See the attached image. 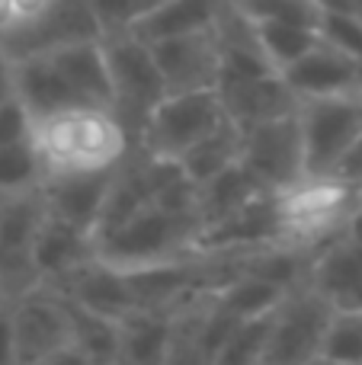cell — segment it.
<instances>
[{"mask_svg":"<svg viewBox=\"0 0 362 365\" xmlns=\"http://www.w3.org/2000/svg\"><path fill=\"white\" fill-rule=\"evenodd\" d=\"M32 145L45 164V177H51L119 167L132 154L135 138L113 109L74 106L36 119Z\"/></svg>","mask_w":362,"mask_h":365,"instance_id":"obj_1","label":"cell"},{"mask_svg":"<svg viewBox=\"0 0 362 365\" xmlns=\"http://www.w3.org/2000/svg\"><path fill=\"white\" fill-rule=\"evenodd\" d=\"M356 205V186L337 177H301L276 189V208L282 225V247L314 253L343 231Z\"/></svg>","mask_w":362,"mask_h":365,"instance_id":"obj_2","label":"cell"},{"mask_svg":"<svg viewBox=\"0 0 362 365\" xmlns=\"http://www.w3.org/2000/svg\"><path fill=\"white\" fill-rule=\"evenodd\" d=\"M202 231V218L199 215H180L167 212L160 205H145L135 212L119 227L100 234L96 240V257L103 263L122 266V269H135V266L160 263V259H173L192 253V240Z\"/></svg>","mask_w":362,"mask_h":365,"instance_id":"obj_3","label":"cell"},{"mask_svg":"<svg viewBox=\"0 0 362 365\" xmlns=\"http://www.w3.org/2000/svg\"><path fill=\"white\" fill-rule=\"evenodd\" d=\"M103 45H106L109 71H113V90H115L113 113L125 122V128L132 132L135 145H138V135L145 128L148 115L167 96L164 74H160L157 61H154L151 42L141 38L138 32L103 36Z\"/></svg>","mask_w":362,"mask_h":365,"instance_id":"obj_4","label":"cell"},{"mask_svg":"<svg viewBox=\"0 0 362 365\" xmlns=\"http://www.w3.org/2000/svg\"><path fill=\"white\" fill-rule=\"evenodd\" d=\"M228 119L218 87L209 90H186V93H167L148 115L145 128L138 135V145L154 158L180 160L196 141L215 132Z\"/></svg>","mask_w":362,"mask_h":365,"instance_id":"obj_5","label":"cell"},{"mask_svg":"<svg viewBox=\"0 0 362 365\" xmlns=\"http://www.w3.org/2000/svg\"><path fill=\"white\" fill-rule=\"evenodd\" d=\"M16 362H83L71 346V304L51 285L13 298Z\"/></svg>","mask_w":362,"mask_h":365,"instance_id":"obj_6","label":"cell"},{"mask_svg":"<svg viewBox=\"0 0 362 365\" xmlns=\"http://www.w3.org/2000/svg\"><path fill=\"white\" fill-rule=\"evenodd\" d=\"M305 177H333L343 154L362 132V100L356 96H321L299 103Z\"/></svg>","mask_w":362,"mask_h":365,"instance_id":"obj_7","label":"cell"},{"mask_svg":"<svg viewBox=\"0 0 362 365\" xmlns=\"http://www.w3.org/2000/svg\"><path fill=\"white\" fill-rule=\"evenodd\" d=\"M333 311L337 308L311 282L286 292V298L276 308L273 336H269L263 362H318Z\"/></svg>","mask_w":362,"mask_h":365,"instance_id":"obj_8","label":"cell"},{"mask_svg":"<svg viewBox=\"0 0 362 365\" xmlns=\"http://www.w3.org/2000/svg\"><path fill=\"white\" fill-rule=\"evenodd\" d=\"M87 38H103L93 4L90 0H51L42 13L6 29L0 36V45L13 61H19L32 55H48L74 42H87Z\"/></svg>","mask_w":362,"mask_h":365,"instance_id":"obj_9","label":"cell"},{"mask_svg":"<svg viewBox=\"0 0 362 365\" xmlns=\"http://www.w3.org/2000/svg\"><path fill=\"white\" fill-rule=\"evenodd\" d=\"M45 221L42 189L0 199V285L6 298H19L38 285L32 250Z\"/></svg>","mask_w":362,"mask_h":365,"instance_id":"obj_10","label":"cell"},{"mask_svg":"<svg viewBox=\"0 0 362 365\" xmlns=\"http://www.w3.org/2000/svg\"><path fill=\"white\" fill-rule=\"evenodd\" d=\"M241 160L263 189H286L305 177V145H301L299 109L279 119L244 128Z\"/></svg>","mask_w":362,"mask_h":365,"instance_id":"obj_11","label":"cell"},{"mask_svg":"<svg viewBox=\"0 0 362 365\" xmlns=\"http://www.w3.org/2000/svg\"><path fill=\"white\" fill-rule=\"evenodd\" d=\"M154 61L164 74L167 93H186V90L218 87L222 77V58H218L215 26L196 32H180L151 42Z\"/></svg>","mask_w":362,"mask_h":365,"instance_id":"obj_12","label":"cell"},{"mask_svg":"<svg viewBox=\"0 0 362 365\" xmlns=\"http://www.w3.org/2000/svg\"><path fill=\"white\" fill-rule=\"evenodd\" d=\"M282 77L299 93V100H321V96H356L362 100V64L333 48L331 42L314 45L311 51L292 61Z\"/></svg>","mask_w":362,"mask_h":365,"instance_id":"obj_13","label":"cell"},{"mask_svg":"<svg viewBox=\"0 0 362 365\" xmlns=\"http://www.w3.org/2000/svg\"><path fill=\"white\" fill-rule=\"evenodd\" d=\"M122 167V164H119ZM119 167L109 170H77V173H51L42 182V199L55 218H64L83 231L96 234L106 195L113 189V180Z\"/></svg>","mask_w":362,"mask_h":365,"instance_id":"obj_14","label":"cell"},{"mask_svg":"<svg viewBox=\"0 0 362 365\" xmlns=\"http://www.w3.org/2000/svg\"><path fill=\"white\" fill-rule=\"evenodd\" d=\"M224 113L241 128H254L260 122L279 119L299 109V93L289 87L282 74H263V77H222L218 81Z\"/></svg>","mask_w":362,"mask_h":365,"instance_id":"obj_15","label":"cell"},{"mask_svg":"<svg viewBox=\"0 0 362 365\" xmlns=\"http://www.w3.org/2000/svg\"><path fill=\"white\" fill-rule=\"evenodd\" d=\"M308 282L337 311H362V244L343 231L311 253Z\"/></svg>","mask_w":362,"mask_h":365,"instance_id":"obj_16","label":"cell"},{"mask_svg":"<svg viewBox=\"0 0 362 365\" xmlns=\"http://www.w3.org/2000/svg\"><path fill=\"white\" fill-rule=\"evenodd\" d=\"M96 259V240L90 231L71 225L64 218L45 208V221L36 234V250H32V263H36L38 285H55L68 279L83 263Z\"/></svg>","mask_w":362,"mask_h":365,"instance_id":"obj_17","label":"cell"},{"mask_svg":"<svg viewBox=\"0 0 362 365\" xmlns=\"http://www.w3.org/2000/svg\"><path fill=\"white\" fill-rule=\"evenodd\" d=\"M51 289L64 292L71 302L83 304V308L100 311V314H109V317H119V321L135 311V292H132L128 269L103 263L100 257L83 263L81 269H74L68 279L55 282Z\"/></svg>","mask_w":362,"mask_h":365,"instance_id":"obj_18","label":"cell"},{"mask_svg":"<svg viewBox=\"0 0 362 365\" xmlns=\"http://www.w3.org/2000/svg\"><path fill=\"white\" fill-rule=\"evenodd\" d=\"M55 68L64 74V81L74 87L87 106H103L113 109L115 90H113V71H109L106 45L103 38H87V42H74L64 48L48 51Z\"/></svg>","mask_w":362,"mask_h":365,"instance_id":"obj_19","label":"cell"},{"mask_svg":"<svg viewBox=\"0 0 362 365\" xmlns=\"http://www.w3.org/2000/svg\"><path fill=\"white\" fill-rule=\"evenodd\" d=\"M13 87H16L19 100L26 103V109L32 113V119H45V115L61 113V109L87 106L74 93V87L64 81V74L55 68V61L48 55H32L13 61Z\"/></svg>","mask_w":362,"mask_h":365,"instance_id":"obj_20","label":"cell"},{"mask_svg":"<svg viewBox=\"0 0 362 365\" xmlns=\"http://www.w3.org/2000/svg\"><path fill=\"white\" fill-rule=\"evenodd\" d=\"M64 295V292H61ZM68 298V295H64ZM71 346L83 362H122V321L71 302Z\"/></svg>","mask_w":362,"mask_h":365,"instance_id":"obj_21","label":"cell"},{"mask_svg":"<svg viewBox=\"0 0 362 365\" xmlns=\"http://www.w3.org/2000/svg\"><path fill=\"white\" fill-rule=\"evenodd\" d=\"M173 343V314L135 308L122 317V362H167Z\"/></svg>","mask_w":362,"mask_h":365,"instance_id":"obj_22","label":"cell"},{"mask_svg":"<svg viewBox=\"0 0 362 365\" xmlns=\"http://www.w3.org/2000/svg\"><path fill=\"white\" fill-rule=\"evenodd\" d=\"M260 192H273V189H263L260 180L244 167V160L231 164L228 170H222L218 177L205 180L199 186V215H202V227L212 221H222L224 215L237 212L241 205H247L254 195Z\"/></svg>","mask_w":362,"mask_h":365,"instance_id":"obj_23","label":"cell"},{"mask_svg":"<svg viewBox=\"0 0 362 365\" xmlns=\"http://www.w3.org/2000/svg\"><path fill=\"white\" fill-rule=\"evenodd\" d=\"M241 151H244V128L237 125V122L224 119L215 132H209L202 141H196V145L180 158V164H183L186 177L202 186L205 180L218 177V173L228 170L231 164H237Z\"/></svg>","mask_w":362,"mask_h":365,"instance_id":"obj_24","label":"cell"},{"mask_svg":"<svg viewBox=\"0 0 362 365\" xmlns=\"http://www.w3.org/2000/svg\"><path fill=\"white\" fill-rule=\"evenodd\" d=\"M228 4L231 0H167L154 16H148L145 23L135 26L132 32H138L141 38L154 42V38L180 36V32L212 29Z\"/></svg>","mask_w":362,"mask_h":365,"instance_id":"obj_25","label":"cell"},{"mask_svg":"<svg viewBox=\"0 0 362 365\" xmlns=\"http://www.w3.org/2000/svg\"><path fill=\"white\" fill-rule=\"evenodd\" d=\"M45 182V164L32 141L0 145V199L36 192Z\"/></svg>","mask_w":362,"mask_h":365,"instance_id":"obj_26","label":"cell"},{"mask_svg":"<svg viewBox=\"0 0 362 365\" xmlns=\"http://www.w3.org/2000/svg\"><path fill=\"white\" fill-rule=\"evenodd\" d=\"M257 23V19H254ZM260 42L267 48L269 61L279 71H286L292 61H299L305 51H311L321 42V29L301 23H282V19H269V23H257Z\"/></svg>","mask_w":362,"mask_h":365,"instance_id":"obj_27","label":"cell"},{"mask_svg":"<svg viewBox=\"0 0 362 365\" xmlns=\"http://www.w3.org/2000/svg\"><path fill=\"white\" fill-rule=\"evenodd\" d=\"M273 321H276V308L237 321V327L231 330L228 343L222 346V353H218L215 362H222V365L263 362V356H267V346H269V336H273Z\"/></svg>","mask_w":362,"mask_h":365,"instance_id":"obj_28","label":"cell"},{"mask_svg":"<svg viewBox=\"0 0 362 365\" xmlns=\"http://www.w3.org/2000/svg\"><path fill=\"white\" fill-rule=\"evenodd\" d=\"M318 362L362 365V311H333Z\"/></svg>","mask_w":362,"mask_h":365,"instance_id":"obj_29","label":"cell"},{"mask_svg":"<svg viewBox=\"0 0 362 365\" xmlns=\"http://www.w3.org/2000/svg\"><path fill=\"white\" fill-rule=\"evenodd\" d=\"M231 4L257 23L282 19V23H301L321 29V19H324V6L318 0H231Z\"/></svg>","mask_w":362,"mask_h":365,"instance_id":"obj_30","label":"cell"},{"mask_svg":"<svg viewBox=\"0 0 362 365\" xmlns=\"http://www.w3.org/2000/svg\"><path fill=\"white\" fill-rule=\"evenodd\" d=\"M90 4L100 19L103 36H115V32H132L135 26H141L167 0H90Z\"/></svg>","mask_w":362,"mask_h":365,"instance_id":"obj_31","label":"cell"},{"mask_svg":"<svg viewBox=\"0 0 362 365\" xmlns=\"http://www.w3.org/2000/svg\"><path fill=\"white\" fill-rule=\"evenodd\" d=\"M321 36H324V42H331L333 48H340L343 55H350L353 61L362 64V16L324 10V19H321Z\"/></svg>","mask_w":362,"mask_h":365,"instance_id":"obj_32","label":"cell"},{"mask_svg":"<svg viewBox=\"0 0 362 365\" xmlns=\"http://www.w3.org/2000/svg\"><path fill=\"white\" fill-rule=\"evenodd\" d=\"M32 113L16 93L0 103V145H16V141H32Z\"/></svg>","mask_w":362,"mask_h":365,"instance_id":"obj_33","label":"cell"},{"mask_svg":"<svg viewBox=\"0 0 362 365\" xmlns=\"http://www.w3.org/2000/svg\"><path fill=\"white\" fill-rule=\"evenodd\" d=\"M16 362V327H13V298L0 302V365Z\"/></svg>","mask_w":362,"mask_h":365,"instance_id":"obj_34","label":"cell"},{"mask_svg":"<svg viewBox=\"0 0 362 365\" xmlns=\"http://www.w3.org/2000/svg\"><path fill=\"white\" fill-rule=\"evenodd\" d=\"M333 177L337 180H343V182H350V186H356V182L362 180V132H359V138L353 141V148L343 154V160L337 164V170H333Z\"/></svg>","mask_w":362,"mask_h":365,"instance_id":"obj_35","label":"cell"},{"mask_svg":"<svg viewBox=\"0 0 362 365\" xmlns=\"http://www.w3.org/2000/svg\"><path fill=\"white\" fill-rule=\"evenodd\" d=\"M13 93H16V87H13V58L0 45V103L10 100Z\"/></svg>","mask_w":362,"mask_h":365,"instance_id":"obj_36","label":"cell"},{"mask_svg":"<svg viewBox=\"0 0 362 365\" xmlns=\"http://www.w3.org/2000/svg\"><path fill=\"white\" fill-rule=\"evenodd\" d=\"M13 4H16V23H26V19H32L36 13H42L51 0H13Z\"/></svg>","mask_w":362,"mask_h":365,"instance_id":"obj_37","label":"cell"},{"mask_svg":"<svg viewBox=\"0 0 362 365\" xmlns=\"http://www.w3.org/2000/svg\"><path fill=\"white\" fill-rule=\"evenodd\" d=\"M324 10H337V13H353L362 16V0H318Z\"/></svg>","mask_w":362,"mask_h":365,"instance_id":"obj_38","label":"cell"},{"mask_svg":"<svg viewBox=\"0 0 362 365\" xmlns=\"http://www.w3.org/2000/svg\"><path fill=\"white\" fill-rule=\"evenodd\" d=\"M16 26V4L13 0H0V36Z\"/></svg>","mask_w":362,"mask_h":365,"instance_id":"obj_39","label":"cell"},{"mask_svg":"<svg viewBox=\"0 0 362 365\" xmlns=\"http://www.w3.org/2000/svg\"><path fill=\"white\" fill-rule=\"evenodd\" d=\"M356 195H359V199H362V180L356 182Z\"/></svg>","mask_w":362,"mask_h":365,"instance_id":"obj_40","label":"cell"},{"mask_svg":"<svg viewBox=\"0 0 362 365\" xmlns=\"http://www.w3.org/2000/svg\"><path fill=\"white\" fill-rule=\"evenodd\" d=\"M0 302H6V292H4V285H0Z\"/></svg>","mask_w":362,"mask_h":365,"instance_id":"obj_41","label":"cell"}]
</instances>
